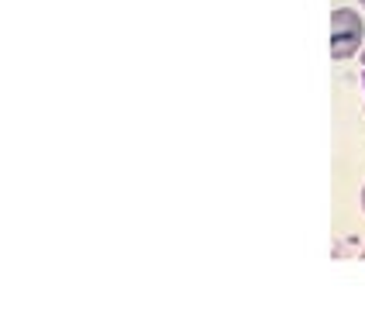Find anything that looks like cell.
I'll return each mask as SVG.
<instances>
[{"label":"cell","instance_id":"6da1fadb","mask_svg":"<svg viewBox=\"0 0 365 310\" xmlns=\"http://www.w3.org/2000/svg\"><path fill=\"white\" fill-rule=\"evenodd\" d=\"M359 41H362V18L348 7H338L331 14V56L334 59H348L359 52Z\"/></svg>","mask_w":365,"mask_h":310},{"label":"cell","instance_id":"7a4b0ae2","mask_svg":"<svg viewBox=\"0 0 365 310\" xmlns=\"http://www.w3.org/2000/svg\"><path fill=\"white\" fill-rule=\"evenodd\" d=\"M362 204H365V193H362Z\"/></svg>","mask_w":365,"mask_h":310},{"label":"cell","instance_id":"3957f363","mask_svg":"<svg viewBox=\"0 0 365 310\" xmlns=\"http://www.w3.org/2000/svg\"><path fill=\"white\" fill-rule=\"evenodd\" d=\"M362 4H365V0H362Z\"/></svg>","mask_w":365,"mask_h":310}]
</instances>
